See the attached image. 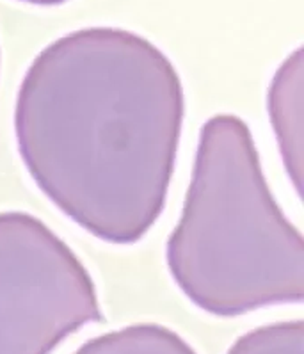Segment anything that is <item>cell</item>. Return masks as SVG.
<instances>
[{"label": "cell", "instance_id": "3957f363", "mask_svg": "<svg viewBox=\"0 0 304 354\" xmlns=\"http://www.w3.org/2000/svg\"><path fill=\"white\" fill-rule=\"evenodd\" d=\"M102 317L68 244L30 214H0V354H50Z\"/></svg>", "mask_w": 304, "mask_h": 354}, {"label": "cell", "instance_id": "8992f818", "mask_svg": "<svg viewBox=\"0 0 304 354\" xmlns=\"http://www.w3.org/2000/svg\"><path fill=\"white\" fill-rule=\"evenodd\" d=\"M20 2H26L30 6H39V8H55V6L64 4L66 0H20Z\"/></svg>", "mask_w": 304, "mask_h": 354}, {"label": "cell", "instance_id": "6da1fadb", "mask_svg": "<svg viewBox=\"0 0 304 354\" xmlns=\"http://www.w3.org/2000/svg\"><path fill=\"white\" fill-rule=\"evenodd\" d=\"M184 114L178 73L153 43L91 27L34 59L15 130L30 176L61 212L102 241L133 244L164 210Z\"/></svg>", "mask_w": 304, "mask_h": 354}, {"label": "cell", "instance_id": "277c9868", "mask_svg": "<svg viewBox=\"0 0 304 354\" xmlns=\"http://www.w3.org/2000/svg\"><path fill=\"white\" fill-rule=\"evenodd\" d=\"M75 354H196L184 338L159 324H137L86 342Z\"/></svg>", "mask_w": 304, "mask_h": 354}, {"label": "cell", "instance_id": "7a4b0ae2", "mask_svg": "<svg viewBox=\"0 0 304 354\" xmlns=\"http://www.w3.org/2000/svg\"><path fill=\"white\" fill-rule=\"evenodd\" d=\"M167 266L180 290L212 315L303 301V235L272 198L240 118L219 114L201 127Z\"/></svg>", "mask_w": 304, "mask_h": 354}, {"label": "cell", "instance_id": "5b68a950", "mask_svg": "<svg viewBox=\"0 0 304 354\" xmlns=\"http://www.w3.org/2000/svg\"><path fill=\"white\" fill-rule=\"evenodd\" d=\"M228 354H304L303 321L263 326L242 335Z\"/></svg>", "mask_w": 304, "mask_h": 354}]
</instances>
